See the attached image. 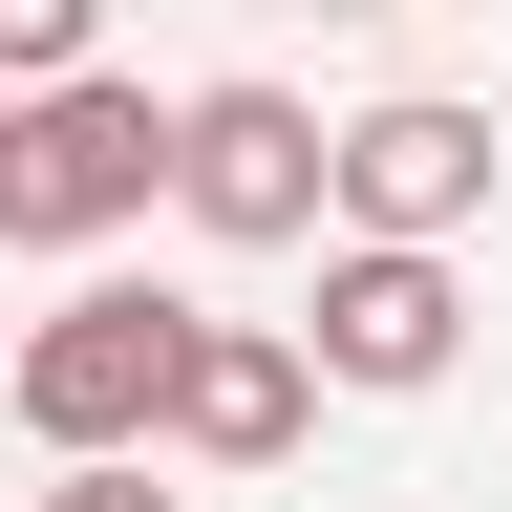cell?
I'll list each match as a JSON object with an SVG mask.
<instances>
[{"mask_svg": "<svg viewBox=\"0 0 512 512\" xmlns=\"http://www.w3.org/2000/svg\"><path fill=\"white\" fill-rule=\"evenodd\" d=\"M171 192V107L128 86V64L86 43V64H43V86H0V256H86V235H128Z\"/></svg>", "mask_w": 512, "mask_h": 512, "instance_id": "6da1fadb", "label": "cell"}, {"mask_svg": "<svg viewBox=\"0 0 512 512\" xmlns=\"http://www.w3.org/2000/svg\"><path fill=\"white\" fill-rule=\"evenodd\" d=\"M171 278H86L43 320H0V406H22V448L64 470V448H150V384H171Z\"/></svg>", "mask_w": 512, "mask_h": 512, "instance_id": "7a4b0ae2", "label": "cell"}, {"mask_svg": "<svg viewBox=\"0 0 512 512\" xmlns=\"http://www.w3.org/2000/svg\"><path fill=\"white\" fill-rule=\"evenodd\" d=\"M299 256H320V320H299V363H320V384L427 406V384L470 363V278H448V235H299Z\"/></svg>", "mask_w": 512, "mask_h": 512, "instance_id": "3957f363", "label": "cell"}, {"mask_svg": "<svg viewBox=\"0 0 512 512\" xmlns=\"http://www.w3.org/2000/svg\"><path fill=\"white\" fill-rule=\"evenodd\" d=\"M491 107H448V86H384V107H342L320 128V235H470L491 214Z\"/></svg>", "mask_w": 512, "mask_h": 512, "instance_id": "277c9868", "label": "cell"}, {"mask_svg": "<svg viewBox=\"0 0 512 512\" xmlns=\"http://www.w3.org/2000/svg\"><path fill=\"white\" fill-rule=\"evenodd\" d=\"M171 214L214 256H299L320 235V107L299 86H192L171 107Z\"/></svg>", "mask_w": 512, "mask_h": 512, "instance_id": "5b68a950", "label": "cell"}, {"mask_svg": "<svg viewBox=\"0 0 512 512\" xmlns=\"http://www.w3.org/2000/svg\"><path fill=\"white\" fill-rule=\"evenodd\" d=\"M299 427H320L299 320H214V299H192V320H171V384H150V448H192V470H278Z\"/></svg>", "mask_w": 512, "mask_h": 512, "instance_id": "8992f818", "label": "cell"}, {"mask_svg": "<svg viewBox=\"0 0 512 512\" xmlns=\"http://www.w3.org/2000/svg\"><path fill=\"white\" fill-rule=\"evenodd\" d=\"M107 0H0V86H43V64H86Z\"/></svg>", "mask_w": 512, "mask_h": 512, "instance_id": "52a82bcc", "label": "cell"}, {"mask_svg": "<svg viewBox=\"0 0 512 512\" xmlns=\"http://www.w3.org/2000/svg\"><path fill=\"white\" fill-rule=\"evenodd\" d=\"M43 512H192V491H150V448H64V491Z\"/></svg>", "mask_w": 512, "mask_h": 512, "instance_id": "ba28073f", "label": "cell"}, {"mask_svg": "<svg viewBox=\"0 0 512 512\" xmlns=\"http://www.w3.org/2000/svg\"><path fill=\"white\" fill-rule=\"evenodd\" d=\"M342 22H384V0H342Z\"/></svg>", "mask_w": 512, "mask_h": 512, "instance_id": "9c48e42d", "label": "cell"}]
</instances>
